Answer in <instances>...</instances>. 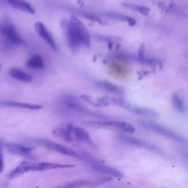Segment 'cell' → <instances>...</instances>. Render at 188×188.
I'll use <instances>...</instances> for the list:
<instances>
[{"mask_svg":"<svg viewBox=\"0 0 188 188\" xmlns=\"http://www.w3.org/2000/svg\"><path fill=\"white\" fill-rule=\"evenodd\" d=\"M61 28L65 35L67 44L73 51L84 46H90V37L87 27L79 18L71 16L61 20Z\"/></svg>","mask_w":188,"mask_h":188,"instance_id":"6da1fadb","label":"cell"},{"mask_svg":"<svg viewBox=\"0 0 188 188\" xmlns=\"http://www.w3.org/2000/svg\"><path fill=\"white\" fill-rule=\"evenodd\" d=\"M23 43L13 23L9 18H4L0 23V47L3 51H10Z\"/></svg>","mask_w":188,"mask_h":188,"instance_id":"7a4b0ae2","label":"cell"},{"mask_svg":"<svg viewBox=\"0 0 188 188\" xmlns=\"http://www.w3.org/2000/svg\"><path fill=\"white\" fill-rule=\"evenodd\" d=\"M82 124L87 127L94 129H105L111 130L124 131V132L132 134L135 131L134 126L129 123L123 121L108 120H92L82 121Z\"/></svg>","mask_w":188,"mask_h":188,"instance_id":"3957f363","label":"cell"},{"mask_svg":"<svg viewBox=\"0 0 188 188\" xmlns=\"http://www.w3.org/2000/svg\"><path fill=\"white\" fill-rule=\"evenodd\" d=\"M80 155L81 159L84 160V162H86L87 165L90 166L95 171L109 177H115V178H122V177H123V173L120 171H119L118 170L110 167V166L101 163L99 161L96 160V159H94V158L90 156L87 153L83 152L81 153Z\"/></svg>","mask_w":188,"mask_h":188,"instance_id":"277c9868","label":"cell"},{"mask_svg":"<svg viewBox=\"0 0 188 188\" xmlns=\"http://www.w3.org/2000/svg\"><path fill=\"white\" fill-rule=\"evenodd\" d=\"M61 104L64 105L65 107L70 110L76 111V112H81V113L84 114V115H88L90 116L96 117H102L104 115L101 114L97 113V112H93V111L89 110L88 109L84 107V106L79 102V100L77 98L71 95H64L61 96L59 99Z\"/></svg>","mask_w":188,"mask_h":188,"instance_id":"5b68a950","label":"cell"},{"mask_svg":"<svg viewBox=\"0 0 188 188\" xmlns=\"http://www.w3.org/2000/svg\"><path fill=\"white\" fill-rule=\"evenodd\" d=\"M140 123L142 124V126H143L144 127L146 128V129H148L151 130V131H154V132L157 133V134L164 136V137L175 141V142H179V143L182 144L188 143V141L187 139H185L184 137L180 135V134H178L177 133L174 132V131H173L172 130L164 127V126L158 125L156 124V123L147 121H142L140 122Z\"/></svg>","mask_w":188,"mask_h":188,"instance_id":"8992f818","label":"cell"},{"mask_svg":"<svg viewBox=\"0 0 188 188\" xmlns=\"http://www.w3.org/2000/svg\"><path fill=\"white\" fill-rule=\"evenodd\" d=\"M35 142L40 145H43L45 148H48V149L51 150V151H55V152L61 153V154L65 155V156H72V157H76L77 159H81L80 153L76 152V151L68 148V147L57 143V142L46 140V139H37L35 141Z\"/></svg>","mask_w":188,"mask_h":188,"instance_id":"52a82bcc","label":"cell"},{"mask_svg":"<svg viewBox=\"0 0 188 188\" xmlns=\"http://www.w3.org/2000/svg\"><path fill=\"white\" fill-rule=\"evenodd\" d=\"M117 139L121 142L127 144V145H134V146H137L139 148H145V149H148L154 153H159V154H163V151L159 147L156 146V145L150 143V142H146V141L139 140V139L135 138V137L126 135H119L117 137Z\"/></svg>","mask_w":188,"mask_h":188,"instance_id":"ba28073f","label":"cell"},{"mask_svg":"<svg viewBox=\"0 0 188 188\" xmlns=\"http://www.w3.org/2000/svg\"><path fill=\"white\" fill-rule=\"evenodd\" d=\"M34 26H35V29L37 35L40 36L46 43H48V45L51 47V49L53 51H56V52L58 51L57 43H56L55 40H54L51 32L46 28V26L40 21L35 22Z\"/></svg>","mask_w":188,"mask_h":188,"instance_id":"9c48e42d","label":"cell"},{"mask_svg":"<svg viewBox=\"0 0 188 188\" xmlns=\"http://www.w3.org/2000/svg\"><path fill=\"white\" fill-rule=\"evenodd\" d=\"M75 125L72 123H63L54 129V136L67 142H72L73 138V129Z\"/></svg>","mask_w":188,"mask_h":188,"instance_id":"30bf717a","label":"cell"},{"mask_svg":"<svg viewBox=\"0 0 188 188\" xmlns=\"http://www.w3.org/2000/svg\"><path fill=\"white\" fill-rule=\"evenodd\" d=\"M5 148L7 151L12 154L18 155V156H26L32 153L33 148L32 147L25 146L18 143H12L7 142L5 144Z\"/></svg>","mask_w":188,"mask_h":188,"instance_id":"8fae6325","label":"cell"},{"mask_svg":"<svg viewBox=\"0 0 188 188\" xmlns=\"http://www.w3.org/2000/svg\"><path fill=\"white\" fill-rule=\"evenodd\" d=\"M0 106H7V107H13V108H19V109H27L30 110H37L43 108V106L40 104H29V103L19 102V101H0Z\"/></svg>","mask_w":188,"mask_h":188,"instance_id":"7c38bea8","label":"cell"},{"mask_svg":"<svg viewBox=\"0 0 188 188\" xmlns=\"http://www.w3.org/2000/svg\"><path fill=\"white\" fill-rule=\"evenodd\" d=\"M35 171V163H29V162H23L18 164L14 170H12L7 175V177L9 178H14L15 177H18L26 173Z\"/></svg>","mask_w":188,"mask_h":188,"instance_id":"4fadbf2b","label":"cell"},{"mask_svg":"<svg viewBox=\"0 0 188 188\" xmlns=\"http://www.w3.org/2000/svg\"><path fill=\"white\" fill-rule=\"evenodd\" d=\"M8 4L17 10L29 14H35L34 7L25 0H6Z\"/></svg>","mask_w":188,"mask_h":188,"instance_id":"5bb4252c","label":"cell"},{"mask_svg":"<svg viewBox=\"0 0 188 188\" xmlns=\"http://www.w3.org/2000/svg\"><path fill=\"white\" fill-rule=\"evenodd\" d=\"M74 167L73 164H61L55 163V162H42L35 164V171H44V170H54V169L60 168H71Z\"/></svg>","mask_w":188,"mask_h":188,"instance_id":"9a60e30c","label":"cell"},{"mask_svg":"<svg viewBox=\"0 0 188 188\" xmlns=\"http://www.w3.org/2000/svg\"><path fill=\"white\" fill-rule=\"evenodd\" d=\"M101 15L103 16L106 17L110 19L116 20L119 21H125L127 22L128 24L131 26H134L136 24V20L133 18L132 17L128 16V15H123V14L119 13L116 12H101Z\"/></svg>","mask_w":188,"mask_h":188,"instance_id":"2e32d148","label":"cell"},{"mask_svg":"<svg viewBox=\"0 0 188 188\" xmlns=\"http://www.w3.org/2000/svg\"><path fill=\"white\" fill-rule=\"evenodd\" d=\"M110 178H104L101 179L95 180L94 181H73L69 184H67L64 185L63 187H95V186L100 185L104 183L110 181Z\"/></svg>","mask_w":188,"mask_h":188,"instance_id":"e0dca14e","label":"cell"},{"mask_svg":"<svg viewBox=\"0 0 188 188\" xmlns=\"http://www.w3.org/2000/svg\"><path fill=\"white\" fill-rule=\"evenodd\" d=\"M73 138L74 140L79 141V142H84L88 144H93L91 137L90 134L84 128L81 126H75L73 129Z\"/></svg>","mask_w":188,"mask_h":188,"instance_id":"ac0fdd59","label":"cell"},{"mask_svg":"<svg viewBox=\"0 0 188 188\" xmlns=\"http://www.w3.org/2000/svg\"><path fill=\"white\" fill-rule=\"evenodd\" d=\"M9 74L12 78L21 82L29 83L32 81L31 75L21 68H12L9 70Z\"/></svg>","mask_w":188,"mask_h":188,"instance_id":"d6986e66","label":"cell"},{"mask_svg":"<svg viewBox=\"0 0 188 188\" xmlns=\"http://www.w3.org/2000/svg\"><path fill=\"white\" fill-rule=\"evenodd\" d=\"M26 66L32 69H42L44 68V60L40 54H34L26 62Z\"/></svg>","mask_w":188,"mask_h":188,"instance_id":"ffe728a7","label":"cell"},{"mask_svg":"<svg viewBox=\"0 0 188 188\" xmlns=\"http://www.w3.org/2000/svg\"><path fill=\"white\" fill-rule=\"evenodd\" d=\"M97 87H99L101 90H106L109 93H115V94H122L123 93V90L120 87L112 83L108 82H98L96 84Z\"/></svg>","mask_w":188,"mask_h":188,"instance_id":"44dd1931","label":"cell"},{"mask_svg":"<svg viewBox=\"0 0 188 188\" xmlns=\"http://www.w3.org/2000/svg\"><path fill=\"white\" fill-rule=\"evenodd\" d=\"M123 6L126 7V8H128L129 10L139 12V13L144 15V16L148 15L150 12V8L148 7H147V6L137 5V4H130V3H125V4H123Z\"/></svg>","mask_w":188,"mask_h":188,"instance_id":"7402d4cb","label":"cell"},{"mask_svg":"<svg viewBox=\"0 0 188 188\" xmlns=\"http://www.w3.org/2000/svg\"><path fill=\"white\" fill-rule=\"evenodd\" d=\"M172 101H173V104L174 107L176 108V110H178L180 112H185L186 109L185 106H184V101L181 99V97L178 95L177 93H174L172 96Z\"/></svg>","mask_w":188,"mask_h":188,"instance_id":"603a6c76","label":"cell"},{"mask_svg":"<svg viewBox=\"0 0 188 188\" xmlns=\"http://www.w3.org/2000/svg\"><path fill=\"white\" fill-rule=\"evenodd\" d=\"M129 110H131V112H134V113H136V114H139V115H145V116H149V115L156 116V115H157V114H156L154 111L146 109V108L137 107V106L131 107V106H130Z\"/></svg>","mask_w":188,"mask_h":188,"instance_id":"cb8c5ba5","label":"cell"},{"mask_svg":"<svg viewBox=\"0 0 188 188\" xmlns=\"http://www.w3.org/2000/svg\"><path fill=\"white\" fill-rule=\"evenodd\" d=\"M79 14L81 15V16H82L83 18H86V19H88V20H90V21H94V22L98 23H100V24H102V25L104 24V21H103L101 18H99V17L97 16V15H94V14L90 13V12H79Z\"/></svg>","mask_w":188,"mask_h":188,"instance_id":"d4e9b609","label":"cell"},{"mask_svg":"<svg viewBox=\"0 0 188 188\" xmlns=\"http://www.w3.org/2000/svg\"><path fill=\"white\" fill-rule=\"evenodd\" d=\"M3 145H4V142L3 141L0 140V173H1L4 170V158H3V153H2V148Z\"/></svg>","mask_w":188,"mask_h":188,"instance_id":"484cf974","label":"cell"},{"mask_svg":"<svg viewBox=\"0 0 188 188\" xmlns=\"http://www.w3.org/2000/svg\"><path fill=\"white\" fill-rule=\"evenodd\" d=\"M186 158H187V159L188 160V154L186 155Z\"/></svg>","mask_w":188,"mask_h":188,"instance_id":"4316f807","label":"cell"},{"mask_svg":"<svg viewBox=\"0 0 188 188\" xmlns=\"http://www.w3.org/2000/svg\"><path fill=\"white\" fill-rule=\"evenodd\" d=\"M0 71H1V66H0Z\"/></svg>","mask_w":188,"mask_h":188,"instance_id":"83f0119b","label":"cell"}]
</instances>
